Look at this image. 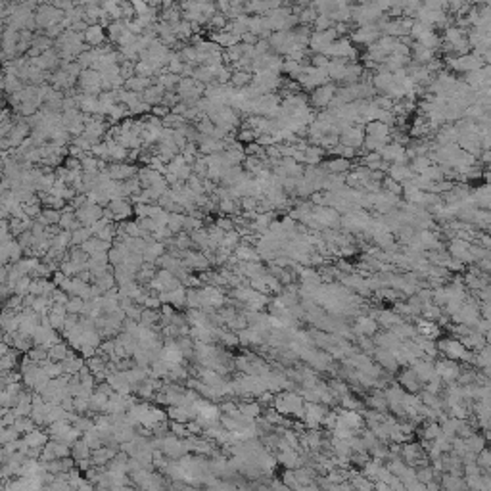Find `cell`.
Instances as JSON below:
<instances>
[{"label": "cell", "instance_id": "cell-1", "mask_svg": "<svg viewBox=\"0 0 491 491\" xmlns=\"http://www.w3.org/2000/svg\"><path fill=\"white\" fill-rule=\"evenodd\" d=\"M443 66H447L451 71L455 73H470V71H478L482 69L485 63L480 56L476 54H465V56H457V58H443Z\"/></svg>", "mask_w": 491, "mask_h": 491}, {"label": "cell", "instance_id": "cell-2", "mask_svg": "<svg viewBox=\"0 0 491 491\" xmlns=\"http://www.w3.org/2000/svg\"><path fill=\"white\" fill-rule=\"evenodd\" d=\"M336 90H338L336 83H328V85H322L319 88H315V90H311L309 104L313 106V110L324 112L328 108V104L332 102V98L336 96Z\"/></svg>", "mask_w": 491, "mask_h": 491}, {"label": "cell", "instance_id": "cell-3", "mask_svg": "<svg viewBox=\"0 0 491 491\" xmlns=\"http://www.w3.org/2000/svg\"><path fill=\"white\" fill-rule=\"evenodd\" d=\"M61 19H63V12L56 10L52 4H43L35 14V25L37 29H48L56 23H61Z\"/></svg>", "mask_w": 491, "mask_h": 491}, {"label": "cell", "instance_id": "cell-4", "mask_svg": "<svg viewBox=\"0 0 491 491\" xmlns=\"http://www.w3.org/2000/svg\"><path fill=\"white\" fill-rule=\"evenodd\" d=\"M380 37H382V33H380V29L376 27V23H369V25L357 27L355 31H351L349 41H351V44L369 46V44L376 43Z\"/></svg>", "mask_w": 491, "mask_h": 491}, {"label": "cell", "instance_id": "cell-5", "mask_svg": "<svg viewBox=\"0 0 491 491\" xmlns=\"http://www.w3.org/2000/svg\"><path fill=\"white\" fill-rule=\"evenodd\" d=\"M340 144L345 148H351L355 152H359L363 146V140H365V127L361 125H353L349 129H345L342 135H340Z\"/></svg>", "mask_w": 491, "mask_h": 491}, {"label": "cell", "instance_id": "cell-6", "mask_svg": "<svg viewBox=\"0 0 491 491\" xmlns=\"http://www.w3.org/2000/svg\"><path fill=\"white\" fill-rule=\"evenodd\" d=\"M102 173H106L112 181L123 182L130 177H137V167L133 163H108Z\"/></svg>", "mask_w": 491, "mask_h": 491}, {"label": "cell", "instance_id": "cell-7", "mask_svg": "<svg viewBox=\"0 0 491 491\" xmlns=\"http://www.w3.org/2000/svg\"><path fill=\"white\" fill-rule=\"evenodd\" d=\"M434 371H436V376L440 380H445V382H453L461 376V369H459L457 361H451V359H441L434 365Z\"/></svg>", "mask_w": 491, "mask_h": 491}, {"label": "cell", "instance_id": "cell-8", "mask_svg": "<svg viewBox=\"0 0 491 491\" xmlns=\"http://www.w3.org/2000/svg\"><path fill=\"white\" fill-rule=\"evenodd\" d=\"M102 207L96 206V204H86L85 207H81V209L75 211V217L81 223V226H90V224H94L96 221L102 219Z\"/></svg>", "mask_w": 491, "mask_h": 491}, {"label": "cell", "instance_id": "cell-9", "mask_svg": "<svg viewBox=\"0 0 491 491\" xmlns=\"http://www.w3.org/2000/svg\"><path fill=\"white\" fill-rule=\"evenodd\" d=\"M389 133H391V129H389L388 125L380 123V121H371V123L365 125V137L374 138V140L380 142V144H388Z\"/></svg>", "mask_w": 491, "mask_h": 491}, {"label": "cell", "instance_id": "cell-10", "mask_svg": "<svg viewBox=\"0 0 491 491\" xmlns=\"http://www.w3.org/2000/svg\"><path fill=\"white\" fill-rule=\"evenodd\" d=\"M108 209L113 213V223H123L133 215V204L129 200H112Z\"/></svg>", "mask_w": 491, "mask_h": 491}, {"label": "cell", "instance_id": "cell-11", "mask_svg": "<svg viewBox=\"0 0 491 491\" xmlns=\"http://www.w3.org/2000/svg\"><path fill=\"white\" fill-rule=\"evenodd\" d=\"M106 31H104L102 25H90L86 27V31L83 33V43L88 46V48H98L106 43Z\"/></svg>", "mask_w": 491, "mask_h": 491}, {"label": "cell", "instance_id": "cell-12", "mask_svg": "<svg viewBox=\"0 0 491 491\" xmlns=\"http://www.w3.org/2000/svg\"><path fill=\"white\" fill-rule=\"evenodd\" d=\"M394 85H396L394 83V75L388 73V71H376L372 75V86H374L376 94H386Z\"/></svg>", "mask_w": 491, "mask_h": 491}, {"label": "cell", "instance_id": "cell-13", "mask_svg": "<svg viewBox=\"0 0 491 491\" xmlns=\"http://www.w3.org/2000/svg\"><path fill=\"white\" fill-rule=\"evenodd\" d=\"M351 161H347L344 157H332L326 163H320V167L328 173V175H345L351 171Z\"/></svg>", "mask_w": 491, "mask_h": 491}, {"label": "cell", "instance_id": "cell-14", "mask_svg": "<svg viewBox=\"0 0 491 491\" xmlns=\"http://www.w3.org/2000/svg\"><path fill=\"white\" fill-rule=\"evenodd\" d=\"M152 85H154V81H152V79L133 75L130 79H127V81H125L123 88H125V90H130V92H137V94H142L148 86H152Z\"/></svg>", "mask_w": 491, "mask_h": 491}, {"label": "cell", "instance_id": "cell-15", "mask_svg": "<svg viewBox=\"0 0 491 491\" xmlns=\"http://www.w3.org/2000/svg\"><path fill=\"white\" fill-rule=\"evenodd\" d=\"M163 94H165V90L161 88L159 85H152V86H148L146 90L142 92V102L144 104H148L150 108H154V106H159L161 104V98H163Z\"/></svg>", "mask_w": 491, "mask_h": 491}, {"label": "cell", "instance_id": "cell-16", "mask_svg": "<svg viewBox=\"0 0 491 491\" xmlns=\"http://www.w3.org/2000/svg\"><path fill=\"white\" fill-rule=\"evenodd\" d=\"M125 33H127V23L123 21V19H117V21H110V25H108V41L110 43H115L119 44V41L125 37Z\"/></svg>", "mask_w": 491, "mask_h": 491}, {"label": "cell", "instance_id": "cell-17", "mask_svg": "<svg viewBox=\"0 0 491 491\" xmlns=\"http://www.w3.org/2000/svg\"><path fill=\"white\" fill-rule=\"evenodd\" d=\"M217 211H219V213H223L224 217L240 215V200H233V198L219 200V204H217Z\"/></svg>", "mask_w": 491, "mask_h": 491}, {"label": "cell", "instance_id": "cell-18", "mask_svg": "<svg viewBox=\"0 0 491 491\" xmlns=\"http://www.w3.org/2000/svg\"><path fill=\"white\" fill-rule=\"evenodd\" d=\"M399 384L407 389V391H418L420 389V380L416 378V374L413 372V369H407L399 374Z\"/></svg>", "mask_w": 491, "mask_h": 491}, {"label": "cell", "instance_id": "cell-19", "mask_svg": "<svg viewBox=\"0 0 491 491\" xmlns=\"http://www.w3.org/2000/svg\"><path fill=\"white\" fill-rule=\"evenodd\" d=\"M388 177L401 184V182L409 181V179L413 177V171L409 169V165H396V163H391V165H389V169H388Z\"/></svg>", "mask_w": 491, "mask_h": 491}, {"label": "cell", "instance_id": "cell-20", "mask_svg": "<svg viewBox=\"0 0 491 491\" xmlns=\"http://www.w3.org/2000/svg\"><path fill=\"white\" fill-rule=\"evenodd\" d=\"M60 217H61V211H58V209H48V207H44L43 211H41V215L37 217L35 221H37V223H41L43 226H54V224L60 223Z\"/></svg>", "mask_w": 491, "mask_h": 491}, {"label": "cell", "instance_id": "cell-21", "mask_svg": "<svg viewBox=\"0 0 491 491\" xmlns=\"http://www.w3.org/2000/svg\"><path fill=\"white\" fill-rule=\"evenodd\" d=\"M251 73H248V71H240V69H233V73H231V81H228V85L234 86L236 90H240V88H244V86H248L251 83Z\"/></svg>", "mask_w": 491, "mask_h": 491}, {"label": "cell", "instance_id": "cell-22", "mask_svg": "<svg viewBox=\"0 0 491 491\" xmlns=\"http://www.w3.org/2000/svg\"><path fill=\"white\" fill-rule=\"evenodd\" d=\"M326 154L322 148L319 146H307V150L303 152V165H320L322 163V155Z\"/></svg>", "mask_w": 491, "mask_h": 491}, {"label": "cell", "instance_id": "cell-23", "mask_svg": "<svg viewBox=\"0 0 491 491\" xmlns=\"http://www.w3.org/2000/svg\"><path fill=\"white\" fill-rule=\"evenodd\" d=\"M68 248H71V233H68V231H60V233L52 238V250L66 253Z\"/></svg>", "mask_w": 491, "mask_h": 491}, {"label": "cell", "instance_id": "cell-24", "mask_svg": "<svg viewBox=\"0 0 491 491\" xmlns=\"http://www.w3.org/2000/svg\"><path fill=\"white\" fill-rule=\"evenodd\" d=\"M179 81H181V77H179V75H173V73H167V71H163L161 75H157L155 85H159L165 90V92H169V90H175V88H177Z\"/></svg>", "mask_w": 491, "mask_h": 491}, {"label": "cell", "instance_id": "cell-25", "mask_svg": "<svg viewBox=\"0 0 491 491\" xmlns=\"http://www.w3.org/2000/svg\"><path fill=\"white\" fill-rule=\"evenodd\" d=\"M432 165V161L428 159V155H416L409 161V169L413 171V175H422L428 167Z\"/></svg>", "mask_w": 491, "mask_h": 491}, {"label": "cell", "instance_id": "cell-26", "mask_svg": "<svg viewBox=\"0 0 491 491\" xmlns=\"http://www.w3.org/2000/svg\"><path fill=\"white\" fill-rule=\"evenodd\" d=\"M173 33L177 37V41H190V37L194 35L192 33V25L188 21H184V19H181L179 23L173 25Z\"/></svg>", "mask_w": 491, "mask_h": 491}, {"label": "cell", "instance_id": "cell-27", "mask_svg": "<svg viewBox=\"0 0 491 491\" xmlns=\"http://www.w3.org/2000/svg\"><path fill=\"white\" fill-rule=\"evenodd\" d=\"M23 443L25 445H31V447H43V445H46V434L41 430H31L25 436Z\"/></svg>", "mask_w": 491, "mask_h": 491}, {"label": "cell", "instance_id": "cell-28", "mask_svg": "<svg viewBox=\"0 0 491 491\" xmlns=\"http://www.w3.org/2000/svg\"><path fill=\"white\" fill-rule=\"evenodd\" d=\"M376 328H378V324H376V320L372 319V317H365V319H359V322H357V332L359 334H363V336H371V334H374L376 332Z\"/></svg>", "mask_w": 491, "mask_h": 491}, {"label": "cell", "instance_id": "cell-29", "mask_svg": "<svg viewBox=\"0 0 491 491\" xmlns=\"http://www.w3.org/2000/svg\"><path fill=\"white\" fill-rule=\"evenodd\" d=\"M129 115H130V112L127 106L115 104V106H112V108L108 110V115H106V117H110L112 121H123V119H127Z\"/></svg>", "mask_w": 491, "mask_h": 491}, {"label": "cell", "instance_id": "cell-30", "mask_svg": "<svg viewBox=\"0 0 491 491\" xmlns=\"http://www.w3.org/2000/svg\"><path fill=\"white\" fill-rule=\"evenodd\" d=\"M23 86L25 85L21 83V79L17 77V75H4V90H6L8 94H16V92H19Z\"/></svg>", "mask_w": 491, "mask_h": 491}, {"label": "cell", "instance_id": "cell-31", "mask_svg": "<svg viewBox=\"0 0 491 491\" xmlns=\"http://www.w3.org/2000/svg\"><path fill=\"white\" fill-rule=\"evenodd\" d=\"M182 223H184V215L181 213H169V221H167V231L177 236L179 233H182Z\"/></svg>", "mask_w": 491, "mask_h": 491}, {"label": "cell", "instance_id": "cell-32", "mask_svg": "<svg viewBox=\"0 0 491 491\" xmlns=\"http://www.w3.org/2000/svg\"><path fill=\"white\" fill-rule=\"evenodd\" d=\"M88 238H92L90 228H88V226H81V228H77V231L71 233V246H81V244H85Z\"/></svg>", "mask_w": 491, "mask_h": 491}, {"label": "cell", "instance_id": "cell-33", "mask_svg": "<svg viewBox=\"0 0 491 491\" xmlns=\"http://www.w3.org/2000/svg\"><path fill=\"white\" fill-rule=\"evenodd\" d=\"M242 56H244V52H242V44H234V46H231V48H224L223 50V61H231V63H236V61L240 60Z\"/></svg>", "mask_w": 491, "mask_h": 491}, {"label": "cell", "instance_id": "cell-34", "mask_svg": "<svg viewBox=\"0 0 491 491\" xmlns=\"http://www.w3.org/2000/svg\"><path fill=\"white\" fill-rule=\"evenodd\" d=\"M240 242H242L240 234L236 233V231H231V233H224V238H223V242L219 244V248H226V250L234 251V248H236Z\"/></svg>", "mask_w": 491, "mask_h": 491}, {"label": "cell", "instance_id": "cell-35", "mask_svg": "<svg viewBox=\"0 0 491 491\" xmlns=\"http://www.w3.org/2000/svg\"><path fill=\"white\" fill-rule=\"evenodd\" d=\"M332 27H334V21H332L328 16H317L315 17V21H313V25H311V29L322 33V31H328V29H332Z\"/></svg>", "mask_w": 491, "mask_h": 491}, {"label": "cell", "instance_id": "cell-36", "mask_svg": "<svg viewBox=\"0 0 491 491\" xmlns=\"http://www.w3.org/2000/svg\"><path fill=\"white\" fill-rule=\"evenodd\" d=\"M380 186H382V190H384V192H389V194L401 196V184H399V182H396L394 179H389L388 175H386V177L382 179Z\"/></svg>", "mask_w": 491, "mask_h": 491}, {"label": "cell", "instance_id": "cell-37", "mask_svg": "<svg viewBox=\"0 0 491 491\" xmlns=\"http://www.w3.org/2000/svg\"><path fill=\"white\" fill-rule=\"evenodd\" d=\"M422 177L426 179V181H430V182H440V181H443V173H441V169H440V165H434L432 163L426 171L422 173Z\"/></svg>", "mask_w": 491, "mask_h": 491}, {"label": "cell", "instance_id": "cell-38", "mask_svg": "<svg viewBox=\"0 0 491 491\" xmlns=\"http://www.w3.org/2000/svg\"><path fill=\"white\" fill-rule=\"evenodd\" d=\"M207 23H209V27H211V29H215V31H223L224 27H226V23H228V19H226L223 14L215 12L213 16L209 17V21H207Z\"/></svg>", "mask_w": 491, "mask_h": 491}, {"label": "cell", "instance_id": "cell-39", "mask_svg": "<svg viewBox=\"0 0 491 491\" xmlns=\"http://www.w3.org/2000/svg\"><path fill=\"white\" fill-rule=\"evenodd\" d=\"M259 200H261V198H253V196H244V198H240V209H244V213H246V211H255V213H257Z\"/></svg>", "mask_w": 491, "mask_h": 491}, {"label": "cell", "instance_id": "cell-40", "mask_svg": "<svg viewBox=\"0 0 491 491\" xmlns=\"http://www.w3.org/2000/svg\"><path fill=\"white\" fill-rule=\"evenodd\" d=\"M181 102V98H179V94L175 92V90H169V92H165L163 98H161V106H165V108H169V110H173L177 104Z\"/></svg>", "mask_w": 491, "mask_h": 491}, {"label": "cell", "instance_id": "cell-41", "mask_svg": "<svg viewBox=\"0 0 491 491\" xmlns=\"http://www.w3.org/2000/svg\"><path fill=\"white\" fill-rule=\"evenodd\" d=\"M213 224H215V226H219L223 233H231V231H234V223H233V219H231V217H224V215L217 217Z\"/></svg>", "mask_w": 491, "mask_h": 491}, {"label": "cell", "instance_id": "cell-42", "mask_svg": "<svg viewBox=\"0 0 491 491\" xmlns=\"http://www.w3.org/2000/svg\"><path fill=\"white\" fill-rule=\"evenodd\" d=\"M371 102L374 104L378 110H391V106H394V102L389 100L388 96H384V94H376Z\"/></svg>", "mask_w": 491, "mask_h": 491}, {"label": "cell", "instance_id": "cell-43", "mask_svg": "<svg viewBox=\"0 0 491 491\" xmlns=\"http://www.w3.org/2000/svg\"><path fill=\"white\" fill-rule=\"evenodd\" d=\"M259 405L257 403H246V405L240 407V414H244L246 418H253V416H257L259 414Z\"/></svg>", "mask_w": 491, "mask_h": 491}, {"label": "cell", "instance_id": "cell-44", "mask_svg": "<svg viewBox=\"0 0 491 491\" xmlns=\"http://www.w3.org/2000/svg\"><path fill=\"white\" fill-rule=\"evenodd\" d=\"M255 144H259L261 148H271V146H276L275 138L271 137V135H259L257 138H255Z\"/></svg>", "mask_w": 491, "mask_h": 491}, {"label": "cell", "instance_id": "cell-45", "mask_svg": "<svg viewBox=\"0 0 491 491\" xmlns=\"http://www.w3.org/2000/svg\"><path fill=\"white\" fill-rule=\"evenodd\" d=\"M150 113H152L154 117H157V119H163L165 115H169V113H171V110H169V108H165V106H161V104H159V106H154V108L150 110Z\"/></svg>", "mask_w": 491, "mask_h": 491}, {"label": "cell", "instance_id": "cell-46", "mask_svg": "<svg viewBox=\"0 0 491 491\" xmlns=\"http://www.w3.org/2000/svg\"><path fill=\"white\" fill-rule=\"evenodd\" d=\"M257 41H259V37H255V35H251V33H244L240 37V43L248 44V46H255V44H257Z\"/></svg>", "mask_w": 491, "mask_h": 491}]
</instances>
